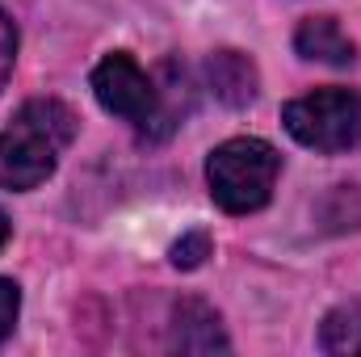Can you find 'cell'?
<instances>
[{"mask_svg": "<svg viewBox=\"0 0 361 357\" xmlns=\"http://www.w3.org/2000/svg\"><path fill=\"white\" fill-rule=\"evenodd\" d=\"M319 349L332 357H361V303L336 307V311L324 315Z\"/></svg>", "mask_w": 361, "mask_h": 357, "instance_id": "ba28073f", "label": "cell"}, {"mask_svg": "<svg viewBox=\"0 0 361 357\" xmlns=\"http://www.w3.org/2000/svg\"><path fill=\"white\" fill-rule=\"evenodd\" d=\"M173 349L189 353H210V349H227V337L219 328V315L202 303H180L173 315Z\"/></svg>", "mask_w": 361, "mask_h": 357, "instance_id": "52a82bcc", "label": "cell"}, {"mask_svg": "<svg viewBox=\"0 0 361 357\" xmlns=\"http://www.w3.org/2000/svg\"><path fill=\"white\" fill-rule=\"evenodd\" d=\"M17 311H21V290H17V282L0 277V345L8 341V332L17 324Z\"/></svg>", "mask_w": 361, "mask_h": 357, "instance_id": "30bf717a", "label": "cell"}, {"mask_svg": "<svg viewBox=\"0 0 361 357\" xmlns=\"http://www.w3.org/2000/svg\"><path fill=\"white\" fill-rule=\"evenodd\" d=\"M206 257H210V236L206 231H189L173 244V265L177 269H197Z\"/></svg>", "mask_w": 361, "mask_h": 357, "instance_id": "9c48e42d", "label": "cell"}, {"mask_svg": "<svg viewBox=\"0 0 361 357\" xmlns=\"http://www.w3.org/2000/svg\"><path fill=\"white\" fill-rule=\"evenodd\" d=\"M8 244V219H4V210H0V248Z\"/></svg>", "mask_w": 361, "mask_h": 357, "instance_id": "7c38bea8", "label": "cell"}, {"mask_svg": "<svg viewBox=\"0 0 361 357\" xmlns=\"http://www.w3.org/2000/svg\"><path fill=\"white\" fill-rule=\"evenodd\" d=\"M206 85H210V92L223 105H248V101H257L261 76H257V63L248 55H240V51H214L206 59Z\"/></svg>", "mask_w": 361, "mask_h": 357, "instance_id": "5b68a950", "label": "cell"}, {"mask_svg": "<svg viewBox=\"0 0 361 357\" xmlns=\"http://www.w3.org/2000/svg\"><path fill=\"white\" fill-rule=\"evenodd\" d=\"M294 51L302 59H315V63H332V68H349L357 59V47L353 38L336 25V17H307L294 34Z\"/></svg>", "mask_w": 361, "mask_h": 357, "instance_id": "8992f818", "label": "cell"}, {"mask_svg": "<svg viewBox=\"0 0 361 357\" xmlns=\"http://www.w3.org/2000/svg\"><path fill=\"white\" fill-rule=\"evenodd\" d=\"M72 139H76V114L63 101L55 97L25 101L0 131V189L13 193L38 189L59 169V156L68 152Z\"/></svg>", "mask_w": 361, "mask_h": 357, "instance_id": "6da1fadb", "label": "cell"}, {"mask_svg": "<svg viewBox=\"0 0 361 357\" xmlns=\"http://www.w3.org/2000/svg\"><path fill=\"white\" fill-rule=\"evenodd\" d=\"M286 131L324 156L361 147V92L353 89H315L281 109Z\"/></svg>", "mask_w": 361, "mask_h": 357, "instance_id": "277c9868", "label": "cell"}, {"mask_svg": "<svg viewBox=\"0 0 361 357\" xmlns=\"http://www.w3.org/2000/svg\"><path fill=\"white\" fill-rule=\"evenodd\" d=\"M13 59H17V30L8 21V13H0V89L8 85V72H13Z\"/></svg>", "mask_w": 361, "mask_h": 357, "instance_id": "8fae6325", "label": "cell"}, {"mask_svg": "<svg viewBox=\"0 0 361 357\" xmlns=\"http://www.w3.org/2000/svg\"><path fill=\"white\" fill-rule=\"evenodd\" d=\"M92 97L101 101L105 114L139 126L143 135L160 139L169 135V105H164V89L126 55V51H114L105 55L97 68H92Z\"/></svg>", "mask_w": 361, "mask_h": 357, "instance_id": "3957f363", "label": "cell"}, {"mask_svg": "<svg viewBox=\"0 0 361 357\" xmlns=\"http://www.w3.org/2000/svg\"><path fill=\"white\" fill-rule=\"evenodd\" d=\"M277 173H281V156L273 152L265 139H252V135L219 143L210 152V160H206L210 198L227 214H252V210H261L273 198Z\"/></svg>", "mask_w": 361, "mask_h": 357, "instance_id": "7a4b0ae2", "label": "cell"}]
</instances>
